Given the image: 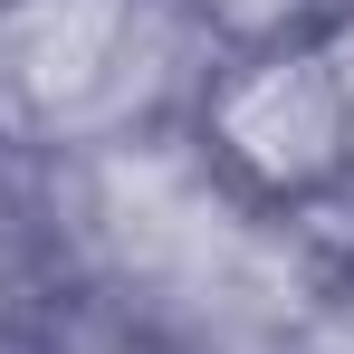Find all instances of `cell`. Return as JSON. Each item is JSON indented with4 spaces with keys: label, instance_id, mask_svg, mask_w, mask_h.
I'll return each mask as SVG.
<instances>
[{
    "label": "cell",
    "instance_id": "1",
    "mask_svg": "<svg viewBox=\"0 0 354 354\" xmlns=\"http://www.w3.org/2000/svg\"><path fill=\"white\" fill-rule=\"evenodd\" d=\"M239 144L259 153V163H316V144H326V86L316 77H268L249 106H239Z\"/></svg>",
    "mask_w": 354,
    "mask_h": 354
},
{
    "label": "cell",
    "instance_id": "2",
    "mask_svg": "<svg viewBox=\"0 0 354 354\" xmlns=\"http://www.w3.org/2000/svg\"><path fill=\"white\" fill-rule=\"evenodd\" d=\"M106 29H115V0H39V19H29V77L39 86L86 77L96 48H106Z\"/></svg>",
    "mask_w": 354,
    "mask_h": 354
}]
</instances>
